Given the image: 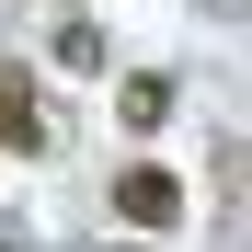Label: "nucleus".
<instances>
[{
    "label": "nucleus",
    "instance_id": "nucleus-1",
    "mask_svg": "<svg viewBox=\"0 0 252 252\" xmlns=\"http://www.w3.org/2000/svg\"><path fill=\"white\" fill-rule=\"evenodd\" d=\"M115 218H126V229H172V218H184V184H172V172H149V160H138V172L115 184Z\"/></svg>",
    "mask_w": 252,
    "mask_h": 252
},
{
    "label": "nucleus",
    "instance_id": "nucleus-2",
    "mask_svg": "<svg viewBox=\"0 0 252 252\" xmlns=\"http://www.w3.org/2000/svg\"><path fill=\"white\" fill-rule=\"evenodd\" d=\"M0 149H23V160H46V115H34V80L0 58Z\"/></svg>",
    "mask_w": 252,
    "mask_h": 252
},
{
    "label": "nucleus",
    "instance_id": "nucleus-3",
    "mask_svg": "<svg viewBox=\"0 0 252 252\" xmlns=\"http://www.w3.org/2000/svg\"><path fill=\"white\" fill-rule=\"evenodd\" d=\"M160 115H172V80H160V69H138V80H126V126H138V138H149Z\"/></svg>",
    "mask_w": 252,
    "mask_h": 252
}]
</instances>
